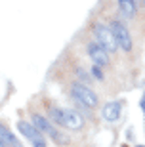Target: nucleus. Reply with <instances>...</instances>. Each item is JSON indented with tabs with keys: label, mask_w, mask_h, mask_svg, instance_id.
Returning a JSON list of instances; mask_svg holds the SVG:
<instances>
[{
	"label": "nucleus",
	"mask_w": 145,
	"mask_h": 147,
	"mask_svg": "<svg viewBox=\"0 0 145 147\" xmlns=\"http://www.w3.org/2000/svg\"><path fill=\"white\" fill-rule=\"evenodd\" d=\"M17 130L21 132L25 138L31 140L32 147H46V140H44V136L40 134V130H38L34 124H29L25 120H19V122H17Z\"/></svg>",
	"instance_id": "obj_5"
},
{
	"label": "nucleus",
	"mask_w": 145,
	"mask_h": 147,
	"mask_svg": "<svg viewBox=\"0 0 145 147\" xmlns=\"http://www.w3.org/2000/svg\"><path fill=\"white\" fill-rule=\"evenodd\" d=\"M109 29H111L115 40H117L118 48H122L124 52H130V50H132V36H130L126 25H124L122 21H118V19H113L111 25H109Z\"/></svg>",
	"instance_id": "obj_2"
},
{
	"label": "nucleus",
	"mask_w": 145,
	"mask_h": 147,
	"mask_svg": "<svg viewBox=\"0 0 145 147\" xmlns=\"http://www.w3.org/2000/svg\"><path fill=\"white\" fill-rule=\"evenodd\" d=\"M101 117L105 120H117L120 117V103L118 101H111L101 109Z\"/></svg>",
	"instance_id": "obj_8"
},
{
	"label": "nucleus",
	"mask_w": 145,
	"mask_h": 147,
	"mask_svg": "<svg viewBox=\"0 0 145 147\" xmlns=\"http://www.w3.org/2000/svg\"><path fill=\"white\" fill-rule=\"evenodd\" d=\"M138 147H145V145H138Z\"/></svg>",
	"instance_id": "obj_12"
},
{
	"label": "nucleus",
	"mask_w": 145,
	"mask_h": 147,
	"mask_svg": "<svg viewBox=\"0 0 145 147\" xmlns=\"http://www.w3.org/2000/svg\"><path fill=\"white\" fill-rule=\"evenodd\" d=\"M92 75L96 76L97 80H103V75H101V71H99V67H97V65H94V67H92Z\"/></svg>",
	"instance_id": "obj_10"
},
{
	"label": "nucleus",
	"mask_w": 145,
	"mask_h": 147,
	"mask_svg": "<svg viewBox=\"0 0 145 147\" xmlns=\"http://www.w3.org/2000/svg\"><path fill=\"white\" fill-rule=\"evenodd\" d=\"M141 109H143V113H145V96H143V99H141Z\"/></svg>",
	"instance_id": "obj_11"
},
{
	"label": "nucleus",
	"mask_w": 145,
	"mask_h": 147,
	"mask_svg": "<svg viewBox=\"0 0 145 147\" xmlns=\"http://www.w3.org/2000/svg\"><path fill=\"white\" fill-rule=\"evenodd\" d=\"M52 119L57 122L59 126H65V128H71V130H80L84 126V119L76 111L71 109H50Z\"/></svg>",
	"instance_id": "obj_1"
},
{
	"label": "nucleus",
	"mask_w": 145,
	"mask_h": 147,
	"mask_svg": "<svg viewBox=\"0 0 145 147\" xmlns=\"http://www.w3.org/2000/svg\"><path fill=\"white\" fill-rule=\"evenodd\" d=\"M96 38H97V44L101 46L105 52H117V40H115L113 33H111V29L107 25H103V23H96Z\"/></svg>",
	"instance_id": "obj_3"
},
{
	"label": "nucleus",
	"mask_w": 145,
	"mask_h": 147,
	"mask_svg": "<svg viewBox=\"0 0 145 147\" xmlns=\"http://www.w3.org/2000/svg\"><path fill=\"white\" fill-rule=\"evenodd\" d=\"M71 94H73V98L78 99L84 107H96V105H97V96L92 92L90 88L84 86V84L75 82V84L71 86Z\"/></svg>",
	"instance_id": "obj_4"
},
{
	"label": "nucleus",
	"mask_w": 145,
	"mask_h": 147,
	"mask_svg": "<svg viewBox=\"0 0 145 147\" xmlns=\"http://www.w3.org/2000/svg\"><path fill=\"white\" fill-rule=\"evenodd\" d=\"M118 8L122 11V16L130 19L136 13V0H118Z\"/></svg>",
	"instance_id": "obj_9"
},
{
	"label": "nucleus",
	"mask_w": 145,
	"mask_h": 147,
	"mask_svg": "<svg viewBox=\"0 0 145 147\" xmlns=\"http://www.w3.org/2000/svg\"><path fill=\"white\" fill-rule=\"evenodd\" d=\"M88 54H90V57L94 59V63H96L97 67H105L109 63L107 52H105L97 42H90V44H88Z\"/></svg>",
	"instance_id": "obj_7"
},
{
	"label": "nucleus",
	"mask_w": 145,
	"mask_h": 147,
	"mask_svg": "<svg viewBox=\"0 0 145 147\" xmlns=\"http://www.w3.org/2000/svg\"><path fill=\"white\" fill-rule=\"evenodd\" d=\"M31 119H32V124L36 126V128H38V130H40V132H44V134H48V136L52 138L54 142L61 143V142H63V140H65V138L61 136V134H59L57 130H55L54 126H52V124H50V122H48V120L44 119L42 115H36V113H34V115H32V117H31Z\"/></svg>",
	"instance_id": "obj_6"
}]
</instances>
